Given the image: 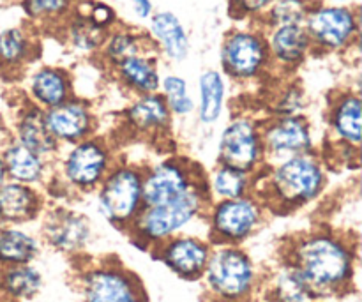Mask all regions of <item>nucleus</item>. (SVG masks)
Segmentation results:
<instances>
[{
	"mask_svg": "<svg viewBox=\"0 0 362 302\" xmlns=\"http://www.w3.org/2000/svg\"><path fill=\"white\" fill-rule=\"evenodd\" d=\"M296 271L311 292L332 289L349 278L350 255L345 246L329 237H313L297 250Z\"/></svg>",
	"mask_w": 362,
	"mask_h": 302,
	"instance_id": "1",
	"label": "nucleus"
},
{
	"mask_svg": "<svg viewBox=\"0 0 362 302\" xmlns=\"http://www.w3.org/2000/svg\"><path fill=\"white\" fill-rule=\"evenodd\" d=\"M198 209H200V194L189 186L180 197L166 204L148 207V211L140 219V232L147 239H163L186 225L197 214Z\"/></svg>",
	"mask_w": 362,
	"mask_h": 302,
	"instance_id": "2",
	"label": "nucleus"
},
{
	"mask_svg": "<svg viewBox=\"0 0 362 302\" xmlns=\"http://www.w3.org/2000/svg\"><path fill=\"white\" fill-rule=\"evenodd\" d=\"M274 186L279 197L288 202H306L318 193L322 186V172L313 159L306 156L290 158L274 175Z\"/></svg>",
	"mask_w": 362,
	"mask_h": 302,
	"instance_id": "3",
	"label": "nucleus"
},
{
	"mask_svg": "<svg viewBox=\"0 0 362 302\" xmlns=\"http://www.w3.org/2000/svg\"><path fill=\"white\" fill-rule=\"evenodd\" d=\"M209 281L225 297H239L247 292L253 281L250 260L235 250H223L209 262Z\"/></svg>",
	"mask_w": 362,
	"mask_h": 302,
	"instance_id": "4",
	"label": "nucleus"
},
{
	"mask_svg": "<svg viewBox=\"0 0 362 302\" xmlns=\"http://www.w3.org/2000/svg\"><path fill=\"white\" fill-rule=\"evenodd\" d=\"M141 200V180L131 170H119L105 184L101 193V209L112 221H126Z\"/></svg>",
	"mask_w": 362,
	"mask_h": 302,
	"instance_id": "5",
	"label": "nucleus"
},
{
	"mask_svg": "<svg viewBox=\"0 0 362 302\" xmlns=\"http://www.w3.org/2000/svg\"><path fill=\"white\" fill-rule=\"evenodd\" d=\"M221 159L225 166L247 172L260 156V144L255 127L247 120H235L225 129L221 138Z\"/></svg>",
	"mask_w": 362,
	"mask_h": 302,
	"instance_id": "6",
	"label": "nucleus"
},
{
	"mask_svg": "<svg viewBox=\"0 0 362 302\" xmlns=\"http://www.w3.org/2000/svg\"><path fill=\"white\" fill-rule=\"evenodd\" d=\"M356 32V18L343 7H324L308 18V35L329 48H339Z\"/></svg>",
	"mask_w": 362,
	"mask_h": 302,
	"instance_id": "7",
	"label": "nucleus"
},
{
	"mask_svg": "<svg viewBox=\"0 0 362 302\" xmlns=\"http://www.w3.org/2000/svg\"><path fill=\"white\" fill-rule=\"evenodd\" d=\"M226 71L237 78L253 76L265 62V46L253 34H233L223 48Z\"/></svg>",
	"mask_w": 362,
	"mask_h": 302,
	"instance_id": "8",
	"label": "nucleus"
},
{
	"mask_svg": "<svg viewBox=\"0 0 362 302\" xmlns=\"http://www.w3.org/2000/svg\"><path fill=\"white\" fill-rule=\"evenodd\" d=\"M189 187L182 170L175 165H163L148 175L141 184V198L148 207L166 204L173 198L180 197Z\"/></svg>",
	"mask_w": 362,
	"mask_h": 302,
	"instance_id": "9",
	"label": "nucleus"
},
{
	"mask_svg": "<svg viewBox=\"0 0 362 302\" xmlns=\"http://www.w3.org/2000/svg\"><path fill=\"white\" fill-rule=\"evenodd\" d=\"M258 219V209L250 200L225 202L214 214V226L221 236L228 239H240L247 236Z\"/></svg>",
	"mask_w": 362,
	"mask_h": 302,
	"instance_id": "10",
	"label": "nucleus"
},
{
	"mask_svg": "<svg viewBox=\"0 0 362 302\" xmlns=\"http://www.w3.org/2000/svg\"><path fill=\"white\" fill-rule=\"evenodd\" d=\"M267 147L271 149L272 154L297 158L300 152L308 151L310 147V131L306 122L296 117L279 120L269 129Z\"/></svg>",
	"mask_w": 362,
	"mask_h": 302,
	"instance_id": "11",
	"label": "nucleus"
},
{
	"mask_svg": "<svg viewBox=\"0 0 362 302\" xmlns=\"http://www.w3.org/2000/svg\"><path fill=\"white\" fill-rule=\"evenodd\" d=\"M106 166V156L95 144H83L67 158V177L78 186H92L101 179Z\"/></svg>",
	"mask_w": 362,
	"mask_h": 302,
	"instance_id": "12",
	"label": "nucleus"
},
{
	"mask_svg": "<svg viewBox=\"0 0 362 302\" xmlns=\"http://www.w3.org/2000/svg\"><path fill=\"white\" fill-rule=\"evenodd\" d=\"M85 302H138V297L120 272L98 271L88 276Z\"/></svg>",
	"mask_w": 362,
	"mask_h": 302,
	"instance_id": "13",
	"label": "nucleus"
},
{
	"mask_svg": "<svg viewBox=\"0 0 362 302\" xmlns=\"http://www.w3.org/2000/svg\"><path fill=\"white\" fill-rule=\"evenodd\" d=\"M45 124L53 138L76 140L88 131V115L80 105H59L46 113Z\"/></svg>",
	"mask_w": 362,
	"mask_h": 302,
	"instance_id": "14",
	"label": "nucleus"
},
{
	"mask_svg": "<svg viewBox=\"0 0 362 302\" xmlns=\"http://www.w3.org/2000/svg\"><path fill=\"white\" fill-rule=\"evenodd\" d=\"M207 248L193 239H180L170 244L165 260L170 267L182 276H197L207 265Z\"/></svg>",
	"mask_w": 362,
	"mask_h": 302,
	"instance_id": "15",
	"label": "nucleus"
},
{
	"mask_svg": "<svg viewBox=\"0 0 362 302\" xmlns=\"http://www.w3.org/2000/svg\"><path fill=\"white\" fill-rule=\"evenodd\" d=\"M35 197L23 184H0V218L2 221H21L32 214Z\"/></svg>",
	"mask_w": 362,
	"mask_h": 302,
	"instance_id": "16",
	"label": "nucleus"
},
{
	"mask_svg": "<svg viewBox=\"0 0 362 302\" xmlns=\"http://www.w3.org/2000/svg\"><path fill=\"white\" fill-rule=\"evenodd\" d=\"M152 32L172 59L182 60L186 57L187 37L177 16H173L172 13L156 14L152 18Z\"/></svg>",
	"mask_w": 362,
	"mask_h": 302,
	"instance_id": "17",
	"label": "nucleus"
},
{
	"mask_svg": "<svg viewBox=\"0 0 362 302\" xmlns=\"http://www.w3.org/2000/svg\"><path fill=\"white\" fill-rule=\"evenodd\" d=\"M310 45V35L300 25H283L276 28L271 39L274 55L283 62H296L303 59Z\"/></svg>",
	"mask_w": 362,
	"mask_h": 302,
	"instance_id": "18",
	"label": "nucleus"
},
{
	"mask_svg": "<svg viewBox=\"0 0 362 302\" xmlns=\"http://www.w3.org/2000/svg\"><path fill=\"white\" fill-rule=\"evenodd\" d=\"M2 161L4 168H6V175H11L13 179L20 180V182H30V180H35L41 175V159L34 151L25 147L23 144L11 145L4 152Z\"/></svg>",
	"mask_w": 362,
	"mask_h": 302,
	"instance_id": "19",
	"label": "nucleus"
},
{
	"mask_svg": "<svg viewBox=\"0 0 362 302\" xmlns=\"http://www.w3.org/2000/svg\"><path fill=\"white\" fill-rule=\"evenodd\" d=\"M37 253L34 239L27 233L14 228L0 230V264L7 265H25Z\"/></svg>",
	"mask_w": 362,
	"mask_h": 302,
	"instance_id": "20",
	"label": "nucleus"
},
{
	"mask_svg": "<svg viewBox=\"0 0 362 302\" xmlns=\"http://www.w3.org/2000/svg\"><path fill=\"white\" fill-rule=\"evenodd\" d=\"M49 243L60 250H74L87 239V225L73 214L55 216L46 226Z\"/></svg>",
	"mask_w": 362,
	"mask_h": 302,
	"instance_id": "21",
	"label": "nucleus"
},
{
	"mask_svg": "<svg viewBox=\"0 0 362 302\" xmlns=\"http://www.w3.org/2000/svg\"><path fill=\"white\" fill-rule=\"evenodd\" d=\"M20 144L34 151L35 154H42V152H49L55 147V138L48 131L45 124V115H41L39 110H32V112L25 113L21 119L20 127Z\"/></svg>",
	"mask_w": 362,
	"mask_h": 302,
	"instance_id": "22",
	"label": "nucleus"
},
{
	"mask_svg": "<svg viewBox=\"0 0 362 302\" xmlns=\"http://www.w3.org/2000/svg\"><path fill=\"white\" fill-rule=\"evenodd\" d=\"M39 285H41L39 274L27 265H11L0 278V286L4 289V292L18 297V299H27V297L34 296Z\"/></svg>",
	"mask_w": 362,
	"mask_h": 302,
	"instance_id": "23",
	"label": "nucleus"
},
{
	"mask_svg": "<svg viewBox=\"0 0 362 302\" xmlns=\"http://www.w3.org/2000/svg\"><path fill=\"white\" fill-rule=\"evenodd\" d=\"M129 120L138 129H152V127H161L168 119V108L166 103L158 95H147L134 103L129 110Z\"/></svg>",
	"mask_w": 362,
	"mask_h": 302,
	"instance_id": "24",
	"label": "nucleus"
},
{
	"mask_svg": "<svg viewBox=\"0 0 362 302\" xmlns=\"http://www.w3.org/2000/svg\"><path fill=\"white\" fill-rule=\"evenodd\" d=\"M32 91L34 95L41 103L48 106H59L62 105L64 99L67 94V83L66 78L59 73V71L53 69H42L41 73H37L32 81Z\"/></svg>",
	"mask_w": 362,
	"mask_h": 302,
	"instance_id": "25",
	"label": "nucleus"
},
{
	"mask_svg": "<svg viewBox=\"0 0 362 302\" xmlns=\"http://www.w3.org/2000/svg\"><path fill=\"white\" fill-rule=\"evenodd\" d=\"M120 73L126 78L127 83L133 85L134 88L141 92H152L158 88L159 80L154 66L144 57H127L122 62H119Z\"/></svg>",
	"mask_w": 362,
	"mask_h": 302,
	"instance_id": "26",
	"label": "nucleus"
},
{
	"mask_svg": "<svg viewBox=\"0 0 362 302\" xmlns=\"http://www.w3.org/2000/svg\"><path fill=\"white\" fill-rule=\"evenodd\" d=\"M202 91V106L200 115L204 122H214L221 113L223 95H225V85L221 76L214 71H209L200 80Z\"/></svg>",
	"mask_w": 362,
	"mask_h": 302,
	"instance_id": "27",
	"label": "nucleus"
},
{
	"mask_svg": "<svg viewBox=\"0 0 362 302\" xmlns=\"http://www.w3.org/2000/svg\"><path fill=\"white\" fill-rule=\"evenodd\" d=\"M336 131L350 144L361 141V101L354 95L343 99L334 112Z\"/></svg>",
	"mask_w": 362,
	"mask_h": 302,
	"instance_id": "28",
	"label": "nucleus"
},
{
	"mask_svg": "<svg viewBox=\"0 0 362 302\" xmlns=\"http://www.w3.org/2000/svg\"><path fill=\"white\" fill-rule=\"evenodd\" d=\"M313 296L310 286L303 279V276L296 271V267L288 269L279 276L278 297L281 302H308Z\"/></svg>",
	"mask_w": 362,
	"mask_h": 302,
	"instance_id": "29",
	"label": "nucleus"
},
{
	"mask_svg": "<svg viewBox=\"0 0 362 302\" xmlns=\"http://www.w3.org/2000/svg\"><path fill=\"white\" fill-rule=\"evenodd\" d=\"M27 53V37L20 28H7L0 34V62L13 66Z\"/></svg>",
	"mask_w": 362,
	"mask_h": 302,
	"instance_id": "30",
	"label": "nucleus"
},
{
	"mask_svg": "<svg viewBox=\"0 0 362 302\" xmlns=\"http://www.w3.org/2000/svg\"><path fill=\"white\" fill-rule=\"evenodd\" d=\"M214 187L221 197L226 198H239L244 193V187H246V177L244 172H239L235 168H230V166H223L218 170L214 177Z\"/></svg>",
	"mask_w": 362,
	"mask_h": 302,
	"instance_id": "31",
	"label": "nucleus"
},
{
	"mask_svg": "<svg viewBox=\"0 0 362 302\" xmlns=\"http://www.w3.org/2000/svg\"><path fill=\"white\" fill-rule=\"evenodd\" d=\"M304 18H306V6L303 0H276L271 9V20L278 27L300 25Z\"/></svg>",
	"mask_w": 362,
	"mask_h": 302,
	"instance_id": "32",
	"label": "nucleus"
},
{
	"mask_svg": "<svg viewBox=\"0 0 362 302\" xmlns=\"http://www.w3.org/2000/svg\"><path fill=\"white\" fill-rule=\"evenodd\" d=\"M165 92L166 99H168L170 108L173 110L179 115H186L193 108V103H191L189 95H187L186 83H184L182 78L177 76H168L165 78Z\"/></svg>",
	"mask_w": 362,
	"mask_h": 302,
	"instance_id": "33",
	"label": "nucleus"
},
{
	"mask_svg": "<svg viewBox=\"0 0 362 302\" xmlns=\"http://www.w3.org/2000/svg\"><path fill=\"white\" fill-rule=\"evenodd\" d=\"M73 42L81 50H92L103 41V28L92 23L90 20H78L71 27Z\"/></svg>",
	"mask_w": 362,
	"mask_h": 302,
	"instance_id": "34",
	"label": "nucleus"
},
{
	"mask_svg": "<svg viewBox=\"0 0 362 302\" xmlns=\"http://www.w3.org/2000/svg\"><path fill=\"white\" fill-rule=\"evenodd\" d=\"M136 37H133L129 34H117L108 42V55L115 62H122L127 57L136 55Z\"/></svg>",
	"mask_w": 362,
	"mask_h": 302,
	"instance_id": "35",
	"label": "nucleus"
},
{
	"mask_svg": "<svg viewBox=\"0 0 362 302\" xmlns=\"http://www.w3.org/2000/svg\"><path fill=\"white\" fill-rule=\"evenodd\" d=\"M69 0H25V11L30 16H46V14H57L64 11Z\"/></svg>",
	"mask_w": 362,
	"mask_h": 302,
	"instance_id": "36",
	"label": "nucleus"
},
{
	"mask_svg": "<svg viewBox=\"0 0 362 302\" xmlns=\"http://www.w3.org/2000/svg\"><path fill=\"white\" fill-rule=\"evenodd\" d=\"M112 18H113L112 9L106 6H101V4H98V6L92 9V16L88 18V20H90L92 23L98 25V27L103 28L106 23H110V21H112Z\"/></svg>",
	"mask_w": 362,
	"mask_h": 302,
	"instance_id": "37",
	"label": "nucleus"
},
{
	"mask_svg": "<svg viewBox=\"0 0 362 302\" xmlns=\"http://www.w3.org/2000/svg\"><path fill=\"white\" fill-rule=\"evenodd\" d=\"M272 0H235L237 7H240L246 13H255V11H260L262 7H265L267 4H271Z\"/></svg>",
	"mask_w": 362,
	"mask_h": 302,
	"instance_id": "38",
	"label": "nucleus"
},
{
	"mask_svg": "<svg viewBox=\"0 0 362 302\" xmlns=\"http://www.w3.org/2000/svg\"><path fill=\"white\" fill-rule=\"evenodd\" d=\"M133 4H134V9H136V13L140 14L141 18L151 14V9H152L151 0H133Z\"/></svg>",
	"mask_w": 362,
	"mask_h": 302,
	"instance_id": "39",
	"label": "nucleus"
},
{
	"mask_svg": "<svg viewBox=\"0 0 362 302\" xmlns=\"http://www.w3.org/2000/svg\"><path fill=\"white\" fill-rule=\"evenodd\" d=\"M4 180H6V168H4L2 156H0V184H4Z\"/></svg>",
	"mask_w": 362,
	"mask_h": 302,
	"instance_id": "40",
	"label": "nucleus"
},
{
	"mask_svg": "<svg viewBox=\"0 0 362 302\" xmlns=\"http://www.w3.org/2000/svg\"><path fill=\"white\" fill-rule=\"evenodd\" d=\"M4 228V221H2V218H0V230Z\"/></svg>",
	"mask_w": 362,
	"mask_h": 302,
	"instance_id": "41",
	"label": "nucleus"
},
{
	"mask_svg": "<svg viewBox=\"0 0 362 302\" xmlns=\"http://www.w3.org/2000/svg\"><path fill=\"white\" fill-rule=\"evenodd\" d=\"M332 2H346V0H332Z\"/></svg>",
	"mask_w": 362,
	"mask_h": 302,
	"instance_id": "42",
	"label": "nucleus"
}]
</instances>
